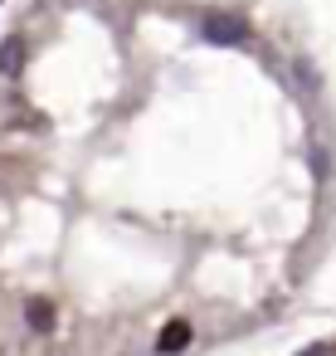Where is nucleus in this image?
<instances>
[{
    "label": "nucleus",
    "mask_w": 336,
    "mask_h": 356,
    "mask_svg": "<svg viewBox=\"0 0 336 356\" xmlns=\"http://www.w3.org/2000/svg\"><path fill=\"white\" fill-rule=\"evenodd\" d=\"M200 35H205L210 44H219V49H234V44L249 40V20H244V15H229V10H210V15L200 20Z\"/></svg>",
    "instance_id": "1"
},
{
    "label": "nucleus",
    "mask_w": 336,
    "mask_h": 356,
    "mask_svg": "<svg viewBox=\"0 0 336 356\" xmlns=\"http://www.w3.org/2000/svg\"><path fill=\"white\" fill-rule=\"evenodd\" d=\"M185 346H190V322H185V317L166 322L161 337H156V351H161V356H176V351H185Z\"/></svg>",
    "instance_id": "2"
},
{
    "label": "nucleus",
    "mask_w": 336,
    "mask_h": 356,
    "mask_svg": "<svg viewBox=\"0 0 336 356\" xmlns=\"http://www.w3.org/2000/svg\"><path fill=\"white\" fill-rule=\"evenodd\" d=\"M20 69H25V40H6L0 44V74L20 79Z\"/></svg>",
    "instance_id": "3"
},
{
    "label": "nucleus",
    "mask_w": 336,
    "mask_h": 356,
    "mask_svg": "<svg viewBox=\"0 0 336 356\" xmlns=\"http://www.w3.org/2000/svg\"><path fill=\"white\" fill-rule=\"evenodd\" d=\"M25 322H30V332H49V327H54V302L30 298V302H25Z\"/></svg>",
    "instance_id": "4"
}]
</instances>
